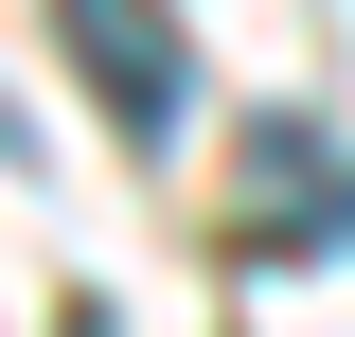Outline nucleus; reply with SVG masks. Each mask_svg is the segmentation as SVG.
Segmentation results:
<instances>
[{
    "label": "nucleus",
    "instance_id": "1",
    "mask_svg": "<svg viewBox=\"0 0 355 337\" xmlns=\"http://www.w3.org/2000/svg\"><path fill=\"white\" fill-rule=\"evenodd\" d=\"M53 36H71V71L107 89L125 142H178V125H196V36H178L160 0H53Z\"/></svg>",
    "mask_w": 355,
    "mask_h": 337
},
{
    "label": "nucleus",
    "instance_id": "2",
    "mask_svg": "<svg viewBox=\"0 0 355 337\" xmlns=\"http://www.w3.org/2000/svg\"><path fill=\"white\" fill-rule=\"evenodd\" d=\"M53 337H107V320H89V302H71V320H53Z\"/></svg>",
    "mask_w": 355,
    "mask_h": 337
}]
</instances>
